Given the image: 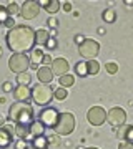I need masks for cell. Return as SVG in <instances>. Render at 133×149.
Instances as JSON below:
<instances>
[{
    "instance_id": "cell-16",
    "label": "cell",
    "mask_w": 133,
    "mask_h": 149,
    "mask_svg": "<svg viewBox=\"0 0 133 149\" xmlns=\"http://www.w3.org/2000/svg\"><path fill=\"white\" fill-rule=\"evenodd\" d=\"M37 78H38V83L48 85L50 81H53V73H52V70L47 68V66H42V68H38V70H37Z\"/></svg>"
},
{
    "instance_id": "cell-30",
    "label": "cell",
    "mask_w": 133,
    "mask_h": 149,
    "mask_svg": "<svg viewBox=\"0 0 133 149\" xmlns=\"http://www.w3.org/2000/svg\"><path fill=\"white\" fill-rule=\"evenodd\" d=\"M48 139V146H53V148H57V146H60V138L55 134V136H50Z\"/></svg>"
},
{
    "instance_id": "cell-15",
    "label": "cell",
    "mask_w": 133,
    "mask_h": 149,
    "mask_svg": "<svg viewBox=\"0 0 133 149\" xmlns=\"http://www.w3.org/2000/svg\"><path fill=\"white\" fill-rule=\"evenodd\" d=\"M43 56H45V52H43L42 48H40V47H38V48H33V50H32V55L28 56V58H30V68L38 70V65H42Z\"/></svg>"
},
{
    "instance_id": "cell-37",
    "label": "cell",
    "mask_w": 133,
    "mask_h": 149,
    "mask_svg": "<svg viewBox=\"0 0 133 149\" xmlns=\"http://www.w3.org/2000/svg\"><path fill=\"white\" fill-rule=\"evenodd\" d=\"M15 149H28V148H27V144H25V141H23V139H20V141H18V143H17Z\"/></svg>"
},
{
    "instance_id": "cell-5",
    "label": "cell",
    "mask_w": 133,
    "mask_h": 149,
    "mask_svg": "<svg viewBox=\"0 0 133 149\" xmlns=\"http://www.w3.org/2000/svg\"><path fill=\"white\" fill-rule=\"evenodd\" d=\"M8 68L17 74L27 73V70L30 68V58L25 53H13L8 60Z\"/></svg>"
},
{
    "instance_id": "cell-32",
    "label": "cell",
    "mask_w": 133,
    "mask_h": 149,
    "mask_svg": "<svg viewBox=\"0 0 133 149\" xmlns=\"http://www.w3.org/2000/svg\"><path fill=\"white\" fill-rule=\"evenodd\" d=\"M127 129H128L127 124H123V126H120V128H118V131H117L118 139H122V141H123V138H125V133H127Z\"/></svg>"
},
{
    "instance_id": "cell-28",
    "label": "cell",
    "mask_w": 133,
    "mask_h": 149,
    "mask_svg": "<svg viewBox=\"0 0 133 149\" xmlns=\"http://www.w3.org/2000/svg\"><path fill=\"white\" fill-rule=\"evenodd\" d=\"M10 18V15H8V12H7V8L4 5H0V25H4L7 20Z\"/></svg>"
},
{
    "instance_id": "cell-26",
    "label": "cell",
    "mask_w": 133,
    "mask_h": 149,
    "mask_svg": "<svg viewBox=\"0 0 133 149\" xmlns=\"http://www.w3.org/2000/svg\"><path fill=\"white\" fill-rule=\"evenodd\" d=\"M32 81V76L28 73H20L18 76H17V83L20 86H28V83Z\"/></svg>"
},
{
    "instance_id": "cell-2",
    "label": "cell",
    "mask_w": 133,
    "mask_h": 149,
    "mask_svg": "<svg viewBox=\"0 0 133 149\" xmlns=\"http://www.w3.org/2000/svg\"><path fill=\"white\" fill-rule=\"evenodd\" d=\"M8 119L15 124H30L33 121V108L28 103H13L8 109Z\"/></svg>"
},
{
    "instance_id": "cell-4",
    "label": "cell",
    "mask_w": 133,
    "mask_h": 149,
    "mask_svg": "<svg viewBox=\"0 0 133 149\" xmlns=\"http://www.w3.org/2000/svg\"><path fill=\"white\" fill-rule=\"evenodd\" d=\"M73 129H75V116L72 113H67V111L60 113L58 121H57L55 128H53L55 134L57 136H68V134L73 133Z\"/></svg>"
},
{
    "instance_id": "cell-41",
    "label": "cell",
    "mask_w": 133,
    "mask_h": 149,
    "mask_svg": "<svg viewBox=\"0 0 133 149\" xmlns=\"http://www.w3.org/2000/svg\"><path fill=\"white\" fill-rule=\"evenodd\" d=\"M4 124H5V118L0 114V126H4Z\"/></svg>"
},
{
    "instance_id": "cell-35",
    "label": "cell",
    "mask_w": 133,
    "mask_h": 149,
    "mask_svg": "<svg viewBox=\"0 0 133 149\" xmlns=\"http://www.w3.org/2000/svg\"><path fill=\"white\" fill-rule=\"evenodd\" d=\"M47 25H48V27H52V28H55L57 25H58V20H57L55 17H50V18L47 20Z\"/></svg>"
},
{
    "instance_id": "cell-3",
    "label": "cell",
    "mask_w": 133,
    "mask_h": 149,
    "mask_svg": "<svg viewBox=\"0 0 133 149\" xmlns=\"http://www.w3.org/2000/svg\"><path fill=\"white\" fill-rule=\"evenodd\" d=\"M30 95H32V100L35 104L38 106H48L53 100V90L48 85H43V83H37L30 90Z\"/></svg>"
},
{
    "instance_id": "cell-36",
    "label": "cell",
    "mask_w": 133,
    "mask_h": 149,
    "mask_svg": "<svg viewBox=\"0 0 133 149\" xmlns=\"http://www.w3.org/2000/svg\"><path fill=\"white\" fill-rule=\"evenodd\" d=\"M42 65H45L47 68H50V65H52V56H50V55H45L43 60H42Z\"/></svg>"
},
{
    "instance_id": "cell-12",
    "label": "cell",
    "mask_w": 133,
    "mask_h": 149,
    "mask_svg": "<svg viewBox=\"0 0 133 149\" xmlns=\"http://www.w3.org/2000/svg\"><path fill=\"white\" fill-rule=\"evenodd\" d=\"M70 65L65 58H55L52 60V65H50V70H52L53 74H58V76H63V74L68 73Z\"/></svg>"
},
{
    "instance_id": "cell-7",
    "label": "cell",
    "mask_w": 133,
    "mask_h": 149,
    "mask_svg": "<svg viewBox=\"0 0 133 149\" xmlns=\"http://www.w3.org/2000/svg\"><path fill=\"white\" fill-rule=\"evenodd\" d=\"M78 52L80 55L87 60H95V56L100 53V43L91 40V38H85L83 43L78 45Z\"/></svg>"
},
{
    "instance_id": "cell-9",
    "label": "cell",
    "mask_w": 133,
    "mask_h": 149,
    "mask_svg": "<svg viewBox=\"0 0 133 149\" xmlns=\"http://www.w3.org/2000/svg\"><path fill=\"white\" fill-rule=\"evenodd\" d=\"M106 121L110 123L113 128H120L127 123V113L122 108H112L106 114Z\"/></svg>"
},
{
    "instance_id": "cell-29",
    "label": "cell",
    "mask_w": 133,
    "mask_h": 149,
    "mask_svg": "<svg viewBox=\"0 0 133 149\" xmlns=\"http://www.w3.org/2000/svg\"><path fill=\"white\" fill-rule=\"evenodd\" d=\"M105 68H106V73L115 74V73L118 71V65H117V63H113V61H110V63H106V65H105Z\"/></svg>"
},
{
    "instance_id": "cell-6",
    "label": "cell",
    "mask_w": 133,
    "mask_h": 149,
    "mask_svg": "<svg viewBox=\"0 0 133 149\" xmlns=\"http://www.w3.org/2000/svg\"><path fill=\"white\" fill-rule=\"evenodd\" d=\"M58 114L60 113L57 111V108L53 106H45L40 111V114H38V123H42L43 126H45V129L47 128H55V124H57V121H58Z\"/></svg>"
},
{
    "instance_id": "cell-31",
    "label": "cell",
    "mask_w": 133,
    "mask_h": 149,
    "mask_svg": "<svg viewBox=\"0 0 133 149\" xmlns=\"http://www.w3.org/2000/svg\"><path fill=\"white\" fill-rule=\"evenodd\" d=\"M123 141H128V143H133V126H128L127 133H125V138Z\"/></svg>"
},
{
    "instance_id": "cell-27",
    "label": "cell",
    "mask_w": 133,
    "mask_h": 149,
    "mask_svg": "<svg viewBox=\"0 0 133 149\" xmlns=\"http://www.w3.org/2000/svg\"><path fill=\"white\" fill-rule=\"evenodd\" d=\"M5 8H7V12H8V15H10V17H15L17 13H20V7H18L17 2H10Z\"/></svg>"
},
{
    "instance_id": "cell-17",
    "label": "cell",
    "mask_w": 133,
    "mask_h": 149,
    "mask_svg": "<svg viewBox=\"0 0 133 149\" xmlns=\"http://www.w3.org/2000/svg\"><path fill=\"white\" fill-rule=\"evenodd\" d=\"M13 133H15V136L18 139H27L28 136H30V129H28V124H15L13 126Z\"/></svg>"
},
{
    "instance_id": "cell-20",
    "label": "cell",
    "mask_w": 133,
    "mask_h": 149,
    "mask_svg": "<svg viewBox=\"0 0 133 149\" xmlns=\"http://www.w3.org/2000/svg\"><path fill=\"white\" fill-rule=\"evenodd\" d=\"M48 38H50V33H48L47 30H43V28H40V30L35 32V43L40 45V47L48 42Z\"/></svg>"
},
{
    "instance_id": "cell-23",
    "label": "cell",
    "mask_w": 133,
    "mask_h": 149,
    "mask_svg": "<svg viewBox=\"0 0 133 149\" xmlns=\"http://www.w3.org/2000/svg\"><path fill=\"white\" fill-rule=\"evenodd\" d=\"M101 18L106 22V23H113V22L117 20V12L113 10V8H108L101 13Z\"/></svg>"
},
{
    "instance_id": "cell-1",
    "label": "cell",
    "mask_w": 133,
    "mask_h": 149,
    "mask_svg": "<svg viewBox=\"0 0 133 149\" xmlns=\"http://www.w3.org/2000/svg\"><path fill=\"white\" fill-rule=\"evenodd\" d=\"M7 47L13 53H25L32 52L35 47V30L28 25H17L7 33Z\"/></svg>"
},
{
    "instance_id": "cell-24",
    "label": "cell",
    "mask_w": 133,
    "mask_h": 149,
    "mask_svg": "<svg viewBox=\"0 0 133 149\" xmlns=\"http://www.w3.org/2000/svg\"><path fill=\"white\" fill-rule=\"evenodd\" d=\"M75 73L78 74V76H88L87 73V61H78V63L75 65Z\"/></svg>"
},
{
    "instance_id": "cell-33",
    "label": "cell",
    "mask_w": 133,
    "mask_h": 149,
    "mask_svg": "<svg viewBox=\"0 0 133 149\" xmlns=\"http://www.w3.org/2000/svg\"><path fill=\"white\" fill-rule=\"evenodd\" d=\"M45 47L48 48V50H53V48H57V40H55V38H48V42L45 43Z\"/></svg>"
},
{
    "instance_id": "cell-38",
    "label": "cell",
    "mask_w": 133,
    "mask_h": 149,
    "mask_svg": "<svg viewBox=\"0 0 133 149\" xmlns=\"http://www.w3.org/2000/svg\"><path fill=\"white\" fill-rule=\"evenodd\" d=\"M62 7H63L65 12H72V3H70V2H65V3H62Z\"/></svg>"
},
{
    "instance_id": "cell-40",
    "label": "cell",
    "mask_w": 133,
    "mask_h": 149,
    "mask_svg": "<svg viewBox=\"0 0 133 149\" xmlns=\"http://www.w3.org/2000/svg\"><path fill=\"white\" fill-rule=\"evenodd\" d=\"M83 40H85V37H82V35H77V37H75V42L78 43V45L80 43H83Z\"/></svg>"
},
{
    "instance_id": "cell-39",
    "label": "cell",
    "mask_w": 133,
    "mask_h": 149,
    "mask_svg": "<svg viewBox=\"0 0 133 149\" xmlns=\"http://www.w3.org/2000/svg\"><path fill=\"white\" fill-rule=\"evenodd\" d=\"M12 90H13L12 83H8V81H7V83H4V91H12Z\"/></svg>"
},
{
    "instance_id": "cell-25",
    "label": "cell",
    "mask_w": 133,
    "mask_h": 149,
    "mask_svg": "<svg viewBox=\"0 0 133 149\" xmlns=\"http://www.w3.org/2000/svg\"><path fill=\"white\" fill-rule=\"evenodd\" d=\"M67 96H68V91L65 90V88H57V90H53V98L55 100H58V101H63V100H67Z\"/></svg>"
},
{
    "instance_id": "cell-21",
    "label": "cell",
    "mask_w": 133,
    "mask_h": 149,
    "mask_svg": "<svg viewBox=\"0 0 133 149\" xmlns=\"http://www.w3.org/2000/svg\"><path fill=\"white\" fill-rule=\"evenodd\" d=\"M60 85H62V88H70V86L75 85V76L73 74H63V76H60Z\"/></svg>"
},
{
    "instance_id": "cell-34",
    "label": "cell",
    "mask_w": 133,
    "mask_h": 149,
    "mask_svg": "<svg viewBox=\"0 0 133 149\" xmlns=\"http://www.w3.org/2000/svg\"><path fill=\"white\" fill-rule=\"evenodd\" d=\"M118 149H133V143H128V141H122L118 144Z\"/></svg>"
},
{
    "instance_id": "cell-11",
    "label": "cell",
    "mask_w": 133,
    "mask_h": 149,
    "mask_svg": "<svg viewBox=\"0 0 133 149\" xmlns=\"http://www.w3.org/2000/svg\"><path fill=\"white\" fill-rule=\"evenodd\" d=\"M13 126H8V124H4L0 126V148H7L10 146L12 141H13Z\"/></svg>"
},
{
    "instance_id": "cell-13",
    "label": "cell",
    "mask_w": 133,
    "mask_h": 149,
    "mask_svg": "<svg viewBox=\"0 0 133 149\" xmlns=\"http://www.w3.org/2000/svg\"><path fill=\"white\" fill-rule=\"evenodd\" d=\"M12 95H13V100H15L17 103H28V100L32 98L30 88H28V86H20V85L12 90Z\"/></svg>"
},
{
    "instance_id": "cell-22",
    "label": "cell",
    "mask_w": 133,
    "mask_h": 149,
    "mask_svg": "<svg viewBox=\"0 0 133 149\" xmlns=\"http://www.w3.org/2000/svg\"><path fill=\"white\" fill-rule=\"evenodd\" d=\"M100 71V63L96 60H88L87 61V73L88 74H96Z\"/></svg>"
},
{
    "instance_id": "cell-14",
    "label": "cell",
    "mask_w": 133,
    "mask_h": 149,
    "mask_svg": "<svg viewBox=\"0 0 133 149\" xmlns=\"http://www.w3.org/2000/svg\"><path fill=\"white\" fill-rule=\"evenodd\" d=\"M38 5L42 7V8H45V12H47V13L55 15V13L60 10L62 3H60L58 0H40V2H38Z\"/></svg>"
},
{
    "instance_id": "cell-10",
    "label": "cell",
    "mask_w": 133,
    "mask_h": 149,
    "mask_svg": "<svg viewBox=\"0 0 133 149\" xmlns=\"http://www.w3.org/2000/svg\"><path fill=\"white\" fill-rule=\"evenodd\" d=\"M87 118H88V123L90 124H93V126H101L106 121V111L100 106H93L88 109Z\"/></svg>"
},
{
    "instance_id": "cell-18",
    "label": "cell",
    "mask_w": 133,
    "mask_h": 149,
    "mask_svg": "<svg viewBox=\"0 0 133 149\" xmlns=\"http://www.w3.org/2000/svg\"><path fill=\"white\" fill-rule=\"evenodd\" d=\"M28 129H30V136H43L45 134V126H43L42 123L38 121H32L28 124Z\"/></svg>"
},
{
    "instance_id": "cell-8",
    "label": "cell",
    "mask_w": 133,
    "mask_h": 149,
    "mask_svg": "<svg viewBox=\"0 0 133 149\" xmlns=\"http://www.w3.org/2000/svg\"><path fill=\"white\" fill-rule=\"evenodd\" d=\"M38 12H40V5H38V2H35V0H27L20 7V17L23 20H32V18H35L38 15Z\"/></svg>"
},
{
    "instance_id": "cell-19",
    "label": "cell",
    "mask_w": 133,
    "mask_h": 149,
    "mask_svg": "<svg viewBox=\"0 0 133 149\" xmlns=\"http://www.w3.org/2000/svg\"><path fill=\"white\" fill-rule=\"evenodd\" d=\"M32 146H33V149H48L50 148L48 146V139L45 134L43 136H35L32 139Z\"/></svg>"
},
{
    "instance_id": "cell-42",
    "label": "cell",
    "mask_w": 133,
    "mask_h": 149,
    "mask_svg": "<svg viewBox=\"0 0 133 149\" xmlns=\"http://www.w3.org/2000/svg\"><path fill=\"white\" fill-rule=\"evenodd\" d=\"M2 53H4V50H2V47H0V56H2Z\"/></svg>"
},
{
    "instance_id": "cell-43",
    "label": "cell",
    "mask_w": 133,
    "mask_h": 149,
    "mask_svg": "<svg viewBox=\"0 0 133 149\" xmlns=\"http://www.w3.org/2000/svg\"><path fill=\"white\" fill-rule=\"evenodd\" d=\"M87 149H98V148H87Z\"/></svg>"
}]
</instances>
